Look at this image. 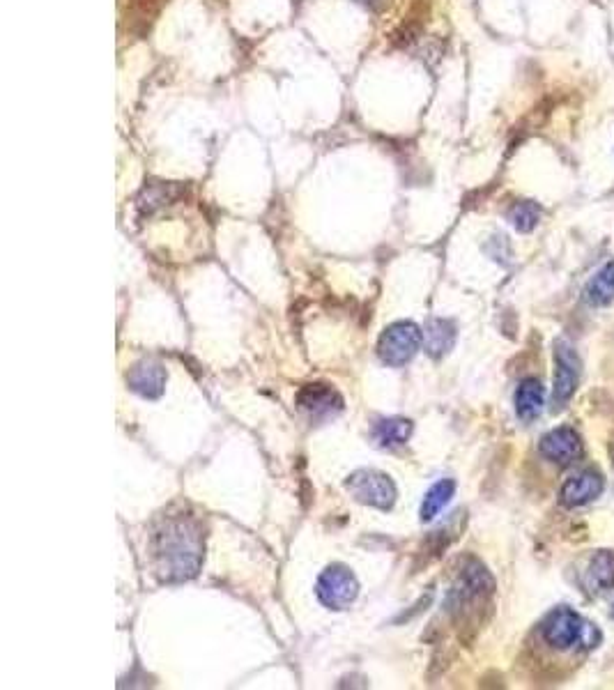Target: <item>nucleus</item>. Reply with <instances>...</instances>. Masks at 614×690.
Listing matches in <instances>:
<instances>
[{"instance_id":"f257e3e1","label":"nucleus","mask_w":614,"mask_h":690,"mask_svg":"<svg viewBox=\"0 0 614 690\" xmlns=\"http://www.w3.org/2000/svg\"><path fill=\"white\" fill-rule=\"evenodd\" d=\"M152 552L161 580L182 582L194 578L203 564L201 525L191 516H164L152 536Z\"/></svg>"},{"instance_id":"f03ea898","label":"nucleus","mask_w":614,"mask_h":690,"mask_svg":"<svg viewBox=\"0 0 614 690\" xmlns=\"http://www.w3.org/2000/svg\"><path fill=\"white\" fill-rule=\"evenodd\" d=\"M543 638L555 649H596L603 635L571 608H557L543 621Z\"/></svg>"},{"instance_id":"7ed1b4c3","label":"nucleus","mask_w":614,"mask_h":690,"mask_svg":"<svg viewBox=\"0 0 614 690\" xmlns=\"http://www.w3.org/2000/svg\"><path fill=\"white\" fill-rule=\"evenodd\" d=\"M421 343H424V332L410 320H398L382 332L378 341V355L382 364L387 366H405L417 355Z\"/></svg>"},{"instance_id":"20e7f679","label":"nucleus","mask_w":614,"mask_h":690,"mask_svg":"<svg viewBox=\"0 0 614 690\" xmlns=\"http://www.w3.org/2000/svg\"><path fill=\"white\" fill-rule=\"evenodd\" d=\"M345 488L359 504L373 506V509L389 511L396 504V486L385 472L357 470L345 481Z\"/></svg>"},{"instance_id":"39448f33","label":"nucleus","mask_w":614,"mask_h":690,"mask_svg":"<svg viewBox=\"0 0 614 690\" xmlns=\"http://www.w3.org/2000/svg\"><path fill=\"white\" fill-rule=\"evenodd\" d=\"M493 589V575H490V571L481 562H474L472 559V562H467L463 566V571H460L456 585L447 598V608L451 612H465V608H470V605L479 603L483 598L493 594Z\"/></svg>"},{"instance_id":"423d86ee","label":"nucleus","mask_w":614,"mask_h":690,"mask_svg":"<svg viewBox=\"0 0 614 690\" xmlns=\"http://www.w3.org/2000/svg\"><path fill=\"white\" fill-rule=\"evenodd\" d=\"M318 601L329 610H345L359 596V582L348 566L332 564L320 573L316 582Z\"/></svg>"},{"instance_id":"0eeeda50","label":"nucleus","mask_w":614,"mask_h":690,"mask_svg":"<svg viewBox=\"0 0 614 690\" xmlns=\"http://www.w3.org/2000/svg\"><path fill=\"white\" fill-rule=\"evenodd\" d=\"M580 373H582V362L573 345L569 341H557L555 343V380H552V403H555V410L566 408V403L571 401L575 389H578L580 385Z\"/></svg>"},{"instance_id":"6e6552de","label":"nucleus","mask_w":614,"mask_h":690,"mask_svg":"<svg viewBox=\"0 0 614 690\" xmlns=\"http://www.w3.org/2000/svg\"><path fill=\"white\" fill-rule=\"evenodd\" d=\"M539 451L543 458H548L550 463L555 465H573L575 460L582 456V440L580 435L575 433V428L569 426H559L555 431H550L541 437L539 442Z\"/></svg>"},{"instance_id":"1a4fd4ad","label":"nucleus","mask_w":614,"mask_h":690,"mask_svg":"<svg viewBox=\"0 0 614 690\" xmlns=\"http://www.w3.org/2000/svg\"><path fill=\"white\" fill-rule=\"evenodd\" d=\"M297 408L313 419H327L343 410V398L329 385L313 382L297 391Z\"/></svg>"},{"instance_id":"9d476101","label":"nucleus","mask_w":614,"mask_h":690,"mask_svg":"<svg viewBox=\"0 0 614 690\" xmlns=\"http://www.w3.org/2000/svg\"><path fill=\"white\" fill-rule=\"evenodd\" d=\"M166 368L159 359H141L127 373V385L138 396L155 401L166 389Z\"/></svg>"},{"instance_id":"9b49d317","label":"nucleus","mask_w":614,"mask_h":690,"mask_svg":"<svg viewBox=\"0 0 614 690\" xmlns=\"http://www.w3.org/2000/svg\"><path fill=\"white\" fill-rule=\"evenodd\" d=\"M605 490V481L598 472L594 470H582L578 474H573L571 479H566L562 486V504L575 509V506H585L589 502H594L596 497H601Z\"/></svg>"},{"instance_id":"f8f14e48","label":"nucleus","mask_w":614,"mask_h":690,"mask_svg":"<svg viewBox=\"0 0 614 690\" xmlns=\"http://www.w3.org/2000/svg\"><path fill=\"white\" fill-rule=\"evenodd\" d=\"M582 585L589 594H603L614 587V552L601 550L589 559Z\"/></svg>"},{"instance_id":"ddd939ff","label":"nucleus","mask_w":614,"mask_h":690,"mask_svg":"<svg viewBox=\"0 0 614 690\" xmlns=\"http://www.w3.org/2000/svg\"><path fill=\"white\" fill-rule=\"evenodd\" d=\"M456 343V325L451 320L435 318L424 329V350L428 355L440 359L454 348Z\"/></svg>"},{"instance_id":"4468645a","label":"nucleus","mask_w":614,"mask_h":690,"mask_svg":"<svg viewBox=\"0 0 614 690\" xmlns=\"http://www.w3.org/2000/svg\"><path fill=\"white\" fill-rule=\"evenodd\" d=\"M546 405V389L536 378H527L516 391V412L523 421H534Z\"/></svg>"},{"instance_id":"2eb2a0df","label":"nucleus","mask_w":614,"mask_h":690,"mask_svg":"<svg viewBox=\"0 0 614 690\" xmlns=\"http://www.w3.org/2000/svg\"><path fill=\"white\" fill-rule=\"evenodd\" d=\"M412 431H414V424L410 419L389 417V419H380L378 424H375L373 437L382 449H396V447H403V444L410 440Z\"/></svg>"},{"instance_id":"dca6fc26","label":"nucleus","mask_w":614,"mask_h":690,"mask_svg":"<svg viewBox=\"0 0 614 690\" xmlns=\"http://www.w3.org/2000/svg\"><path fill=\"white\" fill-rule=\"evenodd\" d=\"M456 495V481L454 479H442L431 486V490L424 495V502H421L419 518L421 523H431L433 518H437L442 513L444 506H447Z\"/></svg>"},{"instance_id":"f3484780","label":"nucleus","mask_w":614,"mask_h":690,"mask_svg":"<svg viewBox=\"0 0 614 690\" xmlns=\"http://www.w3.org/2000/svg\"><path fill=\"white\" fill-rule=\"evenodd\" d=\"M614 299V260L605 263L585 288V302L589 306H608Z\"/></svg>"},{"instance_id":"a211bd4d","label":"nucleus","mask_w":614,"mask_h":690,"mask_svg":"<svg viewBox=\"0 0 614 690\" xmlns=\"http://www.w3.org/2000/svg\"><path fill=\"white\" fill-rule=\"evenodd\" d=\"M180 196V187L173 182H150L138 196V210L143 214H152L159 207L171 205Z\"/></svg>"},{"instance_id":"6ab92c4d","label":"nucleus","mask_w":614,"mask_h":690,"mask_svg":"<svg viewBox=\"0 0 614 690\" xmlns=\"http://www.w3.org/2000/svg\"><path fill=\"white\" fill-rule=\"evenodd\" d=\"M509 221L518 233H532L541 221V207L534 201H518L509 210Z\"/></svg>"},{"instance_id":"aec40b11","label":"nucleus","mask_w":614,"mask_h":690,"mask_svg":"<svg viewBox=\"0 0 614 690\" xmlns=\"http://www.w3.org/2000/svg\"><path fill=\"white\" fill-rule=\"evenodd\" d=\"M359 3L366 5V7H371V10H378V7H382V3H385V0H359Z\"/></svg>"},{"instance_id":"412c9836","label":"nucleus","mask_w":614,"mask_h":690,"mask_svg":"<svg viewBox=\"0 0 614 690\" xmlns=\"http://www.w3.org/2000/svg\"><path fill=\"white\" fill-rule=\"evenodd\" d=\"M612 617H614V605H612Z\"/></svg>"}]
</instances>
